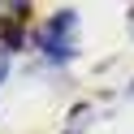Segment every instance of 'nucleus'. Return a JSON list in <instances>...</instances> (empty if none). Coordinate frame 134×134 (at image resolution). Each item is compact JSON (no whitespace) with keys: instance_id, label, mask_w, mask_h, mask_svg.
Returning <instances> with one entry per match:
<instances>
[{"instance_id":"nucleus-1","label":"nucleus","mask_w":134,"mask_h":134,"mask_svg":"<svg viewBox=\"0 0 134 134\" xmlns=\"http://www.w3.org/2000/svg\"><path fill=\"white\" fill-rule=\"evenodd\" d=\"M69 30H74V13H61V18H52V26L39 35V48H43L52 61H65V56L74 52V48H69V39H65Z\"/></svg>"},{"instance_id":"nucleus-2","label":"nucleus","mask_w":134,"mask_h":134,"mask_svg":"<svg viewBox=\"0 0 134 134\" xmlns=\"http://www.w3.org/2000/svg\"><path fill=\"white\" fill-rule=\"evenodd\" d=\"M4 65H9V61H4V52H0V78H4Z\"/></svg>"}]
</instances>
